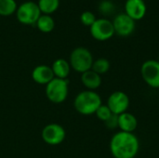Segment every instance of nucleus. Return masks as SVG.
I'll list each match as a JSON object with an SVG mask.
<instances>
[{
  "label": "nucleus",
  "mask_w": 159,
  "mask_h": 158,
  "mask_svg": "<svg viewBox=\"0 0 159 158\" xmlns=\"http://www.w3.org/2000/svg\"><path fill=\"white\" fill-rule=\"evenodd\" d=\"M109 146L114 158H135L140 150V142L133 133L118 131L112 137Z\"/></svg>",
  "instance_id": "f257e3e1"
},
{
  "label": "nucleus",
  "mask_w": 159,
  "mask_h": 158,
  "mask_svg": "<svg viewBox=\"0 0 159 158\" xmlns=\"http://www.w3.org/2000/svg\"><path fill=\"white\" fill-rule=\"evenodd\" d=\"M102 104L101 96L93 90H84L76 95L74 107L77 113L83 115H91L96 113Z\"/></svg>",
  "instance_id": "f03ea898"
},
{
  "label": "nucleus",
  "mask_w": 159,
  "mask_h": 158,
  "mask_svg": "<svg viewBox=\"0 0 159 158\" xmlns=\"http://www.w3.org/2000/svg\"><path fill=\"white\" fill-rule=\"evenodd\" d=\"M93 61L94 60L91 52L83 47L75 48L70 54L69 63L71 68L80 74L91 70Z\"/></svg>",
  "instance_id": "7ed1b4c3"
},
{
  "label": "nucleus",
  "mask_w": 159,
  "mask_h": 158,
  "mask_svg": "<svg viewBox=\"0 0 159 158\" xmlns=\"http://www.w3.org/2000/svg\"><path fill=\"white\" fill-rule=\"evenodd\" d=\"M69 82L67 79H60L54 77L48 85H46V96L53 103L63 102L68 96Z\"/></svg>",
  "instance_id": "20e7f679"
},
{
  "label": "nucleus",
  "mask_w": 159,
  "mask_h": 158,
  "mask_svg": "<svg viewBox=\"0 0 159 158\" xmlns=\"http://www.w3.org/2000/svg\"><path fill=\"white\" fill-rule=\"evenodd\" d=\"M41 11L37 3L33 1H26L21 3L16 11L18 20L24 25H34L41 16Z\"/></svg>",
  "instance_id": "39448f33"
},
{
  "label": "nucleus",
  "mask_w": 159,
  "mask_h": 158,
  "mask_svg": "<svg viewBox=\"0 0 159 158\" xmlns=\"http://www.w3.org/2000/svg\"><path fill=\"white\" fill-rule=\"evenodd\" d=\"M91 36L98 41H106L115 34L113 22L107 19H97L89 27Z\"/></svg>",
  "instance_id": "423d86ee"
},
{
  "label": "nucleus",
  "mask_w": 159,
  "mask_h": 158,
  "mask_svg": "<svg viewBox=\"0 0 159 158\" xmlns=\"http://www.w3.org/2000/svg\"><path fill=\"white\" fill-rule=\"evenodd\" d=\"M143 81L152 88H159V61L147 60L141 67Z\"/></svg>",
  "instance_id": "0eeeda50"
},
{
  "label": "nucleus",
  "mask_w": 159,
  "mask_h": 158,
  "mask_svg": "<svg viewBox=\"0 0 159 158\" xmlns=\"http://www.w3.org/2000/svg\"><path fill=\"white\" fill-rule=\"evenodd\" d=\"M65 136L66 132L63 127L55 123L45 126L41 132V137L44 142L52 146L61 144L64 141Z\"/></svg>",
  "instance_id": "6e6552de"
},
{
  "label": "nucleus",
  "mask_w": 159,
  "mask_h": 158,
  "mask_svg": "<svg viewBox=\"0 0 159 158\" xmlns=\"http://www.w3.org/2000/svg\"><path fill=\"white\" fill-rule=\"evenodd\" d=\"M129 103L130 101L128 94L121 90H116L108 97L106 105L109 107L112 114L119 115L127 112L129 107Z\"/></svg>",
  "instance_id": "1a4fd4ad"
},
{
  "label": "nucleus",
  "mask_w": 159,
  "mask_h": 158,
  "mask_svg": "<svg viewBox=\"0 0 159 158\" xmlns=\"http://www.w3.org/2000/svg\"><path fill=\"white\" fill-rule=\"evenodd\" d=\"M112 22L115 29V34H116L119 36L126 37L130 35L134 32L135 20H132L126 13L116 15Z\"/></svg>",
  "instance_id": "9d476101"
},
{
  "label": "nucleus",
  "mask_w": 159,
  "mask_h": 158,
  "mask_svg": "<svg viewBox=\"0 0 159 158\" xmlns=\"http://www.w3.org/2000/svg\"><path fill=\"white\" fill-rule=\"evenodd\" d=\"M146 10L144 0H127L125 3V13L135 21L142 20L146 14Z\"/></svg>",
  "instance_id": "9b49d317"
},
{
  "label": "nucleus",
  "mask_w": 159,
  "mask_h": 158,
  "mask_svg": "<svg viewBox=\"0 0 159 158\" xmlns=\"http://www.w3.org/2000/svg\"><path fill=\"white\" fill-rule=\"evenodd\" d=\"M54 74L52 72V69L50 66L48 65H38L34 68L32 72V78L33 80L39 84V85H48L53 78H54Z\"/></svg>",
  "instance_id": "f8f14e48"
},
{
  "label": "nucleus",
  "mask_w": 159,
  "mask_h": 158,
  "mask_svg": "<svg viewBox=\"0 0 159 158\" xmlns=\"http://www.w3.org/2000/svg\"><path fill=\"white\" fill-rule=\"evenodd\" d=\"M138 128V120L136 116L129 112H125L118 115V129L120 131L133 133Z\"/></svg>",
  "instance_id": "ddd939ff"
},
{
  "label": "nucleus",
  "mask_w": 159,
  "mask_h": 158,
  "mask_svg": "<svg viewBox=\"0 0 159 158\" xmlns=\"http://www.w3.org/2000/svg\"><path fill=\"white\" fill-rule=\"evenodd\" d=\"M81 82L88 90H95L102 85V77L92 70H89L81 74Z\"/></svg>",
  "instance_id": "4468645a"
},
{
  "label": "nucleus",
  "mask_w": 159,
  "mask_h": 158,
  "mask_svg": "<svg viewBox=\"0 0 159 158\" xmlns=\"http://www.w3.org/2000/svg\"><path fill=\"white\" fill-rule=\"evenodd\" d=\"M52 72L54 74V76L56 78H60V79H67L69 74H70V70H71V66L70 63L64 60V59H57L51 66Z\"/></svg>",
  "instance_id": "2eb2a0df"
},
{
  "label": "nucleus",
  "mask_w": 159,
  "mask_h": 158,
  "mask_svg": "<svg viewBox=\"0 0 159 158\" xmlns=\"http://www.w3.org/2000/svg\"><path fill=\"white\" fill-rule=\"evenodd\" d=\"M35 25L40 32L47 34V33H50L51 31H53L55 27V21L50 15L41 14Z\"/></svg>",
  "instance_id": "dca6fc26"
},
{
  "label": "nucleus",
  "mask_w": 159,
  "mask_h": 158,
  "mask_svg": "<svg viewBox=\"0 0 159 158\" xmlns=\"http://www.w3.org/2000/svg\"><path fill=\"white\" fill-rule=\"evenodd\" d=\"M38 7L42 14L51 15L60 7V0H38Z\"/></svg>",
  "instance_id": "f3484780"
},
{
  "label": "nucleus",
  "mask_w": 159,
  "mask_h": 158,
  "mask_svg": "<svg viewBox=\"0 0 159 158\" xmlns=\"http://www.w3.org/2000/svg\"><path fill=\"white\" fill-rule=\"evenodd\" d=\"M18 5L15 0H0V15L10 16L16 13Z\"/></svg>",
  "instance_id": "a211bd4d"
},
{
  "label": "nucleus",
  "mask_w": 159,
  "mask_h": 158,
  "mask_svg": "<svg viewBox=\"0 0 159 158\" xmlns=\"http://www.w3.org/2000/svg\"><path fill=\"white\" fill-rule=\"evenodd\" d=\"M91 70L100 75L106 74L110 70V61L105 58H99L93 61Z\"/></svg>",
  "instance_id": "6ab92c4d"
},
{
  "label": "nucleus",
  "mask_w": 159,
  "mask_h": 158,
  "mask_svg": "<svg viewBox=\"0 0 159 158\" xmlns=\"http://www.w3.org/2000/svg\"><path fill=\"white\" fill-rule=\"evenodd\" d=\"M95 115H96V116L98 117V119H100V120L102 121V122H105L106 120H108V119L111 117V115H112L113 114H112L111 110L109 109V107H108L106 104H105V105L102 104V105L98 108V110L96 111Z\"/></svg>",
  "instance_id": "aec40b11"
},
{
  "label": "nucleus",
  "mask_w": 159,
  "mask_h": 158,
  "mask_svg": "<svg viewBox=\"0 0 159 158\" xmlns=\"http://www.w3.org/2000/svg\"><path fill=\"white\" fill-rule=\"evenodd\" d=\"M115 8H116L115 4L110 0H102L99 4V10L104 15H108V14L113 13Z\"/></svg>",
  "instance_id": "412c9836"
},
{
  "label": "nucleus",
  "mask_w": 159,
  "mask_h": 158,
  "mask_svg": "<svg viewBox=\"0 0 159 158\" xmlns=\"http://www.w3.org/2000/svg\"><path fill=\"white\" fill-rule=\"evenodd\" d=\"M96 17L95 15L91 12V11H84L81 16H80V20L81 22L85 25V26H89L90 27L96 20Z\"/></svg>",
  "instance_id": "4be33fe9"
},
{
  "label": "nucleus",
  "mask_w": 159,
  "mask_h": 158,
  "mask_svg": "<svg viewBox=\"0 0 159 158\" xmlns=\"http://www.w3.org/2000/svg\"><path fill=\"white\" fill-rule=\"evenodd\" d=\"M104 124L110 129H114L116 128H118V115L113 114L111 115V117L104 122Z\"/></svg>",
  "instance_id": "5701e85b"
},
{
  "label": "nucleus",
  "mask_w": 159,
  "mask_h": 158,
  "mask_svg": "<svg viewBox=\"0 0 159 158\" xmlns=\"http://www.w3.org/2000/svg\"><path fill=\"white\" fill-rule=\"evenodd\" d=\"M144 1H145V0H144Z\"/></svg>",
  "instance_id": "b1692460"
}]
</instances>
